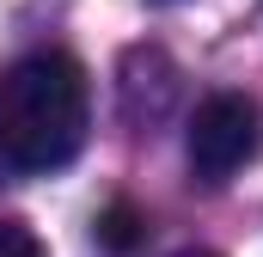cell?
<instances>
[{
	"instance_id": "1",
	"label": "cell",
	"mask_w": 263,
	"mask_h": 257,
	"mask_svg": "<svg viewBox=\"0 0 263 257\" xmlns=\"http://www.w3.org/2000/svg\"><path fill=\"white\" fill-rule=\"evenodd\" d=\"M86 128H92V86L73 56L37 49L0 74V166L62 172L86 147Z\"/></svg>"
},
{
	"instance_id": "2",
	"label": "cell",
	"mask_w": 263,
	"mask_h": 257,
	"mask_svg": "<svg viewBox=\"0 0 263 257\" xmlns=\"http://www.w3.org/2000/svg\"><path fill=\"white\" fill-rule=\"evenodd\" d=\"M190 172L202 184H227L233 172H245L263 153V111L245 92H214L202 98L190 117Z\"/></svg>"
},
{
	"instance_id": "3",
	"label": "cell",
	"mask_w": 263,
	"mask_h": 257,
	"mask_svg": "<svg viewBox=\"0 0 263 257\" xmlns=\"http://www.w3.org/2000/svg\"><path fill=\"white\" fill-rule=\"evenodd\" d=\"M0 257H49V251L25 221H0Z\"/></svg>"
},
{
	"instance_id": "4",
	"label": "cell",
	"mask_w": 263,
	"mask_h": 257,
	"mask_svg": "<svg viewBox=\"0 0 263 257\" xmlns=\"http://www.w3.org/2000/svg\"><path fill=\"white\" fill-rule=\"evenodd\" d=\"M172 257H220V251H202V245H190V251H172Z\"/></svg>"
}]
</instances>
